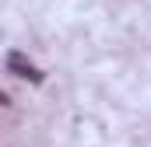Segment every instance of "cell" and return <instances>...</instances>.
<instances>
[{
	"label": "cell",
	"instance_id": "1",
	"mask_svg": "<svg viewBox=\"0 0 151 147\" xmlns=\"http://www.w3.org/2000/svg\"><path fill=\"white\" fill-rule=\"evenodd\" d=\"M7 67L18 74V77H28L32 84H39V81H42V74H39L35 67H32V63H28V60L21 56V53H11V56H7Z\"/></svg>",
	"mask_w": 151,
	"mask_h": 147
},
{
	"label": "cell",
	"instance_id": "2",
	"mask_svg": "<svg viewBox=\"0 0 151 147\" xmlns=\"http://www.w3.org/2000/svg\"><path fill=\"white\" fill-rule=\"evenodd\" d=\"M0 105H7V95H4V91H0Z\"/></svg>",
	"mask_w": 151,
	"mask_h": 147
}]
</instances>
